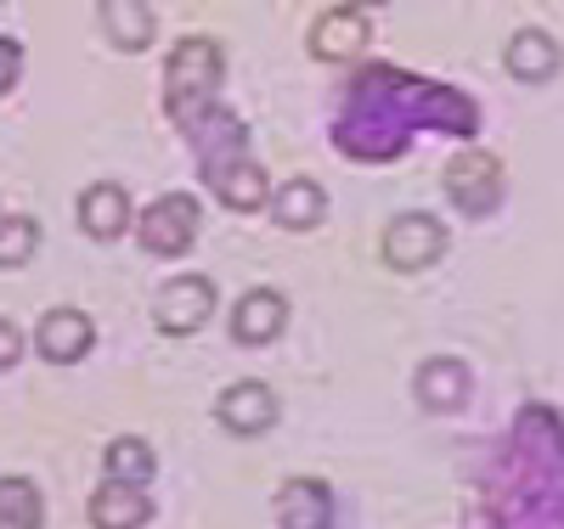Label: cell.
I'll use <instances>...</instances> for the list:
<instances>
[{"instance_id": "cell-1", "label": "cell", "mask_w": 564, "mask_h": 529, "mask_svg": "<svg viewBox=\"0 0 564 529\" xmlns=\"http://www.w3.org/2000/svg\"><path fill=\"white\" fill-rule=\"evenodd\" d=\"M412 130H452V135H475L480 130V108L463 90L430 85L401 68H361L345 90V113L334 124L339 153L384 164L395 158Z\"/></svg>"}, {"instance_id": "cell-2", "label": "cell", "mask_w": 564, "mask_h": 529, "mask_svg": "<svg viewBox=\"0 0 564 529\" xmlns=\"http://www.w3.org/2000/svg\"><path fill=\"white\" fill-rule=\"evenodd\" d=\"M486 529H564V422L525 406L513 440L486 473Z\"/></svg>"}, {"instance_id": "cell-3", "label": "cell", "mask_w": 564, "mask_h": 529, "mask_svg": "<svg viewBox=\"0 0 564 529\" xmlns=\"http://www.w3.org/2000/svg\"><path fill=\"white\" fill-rule=\"evenodd\" d=\"M220 74H226V52L209 34H186L170 52V63H164V108L181 124V135H193L215 113Z\"/></svg>"}, {"instance_id": "cell-4", "label": "cell", "mask_w": 564, "mask_h": 529, "mask_svg": "<svg viewBox=\"0 0 564 529\" xmlns=\"http://www.w3.org/2000/svg\"><path fill=\"white\" fill-rule=\"evenodd\" d=\"M198 220H204V209L186 198V191H164V198H153L148 209H141V249L148 254H159V260H170V254H186L198 243Z\"/></svg>"}, {"instance_id": "cell-5", "label": "cell", "mask_w": 564, "mask_h": 529, "mask_svg": "<svg viewBox=\"0 0 564 529\" xmlns=\"http://www.w3.org/2000/svg\"><path fill=\"white\" fill-rule=\"evenodd\" d=\"M209 316H215V282L209 276H175L153 299V321L170 339H193Z\"/></svg>"}, {"instance_id": "cell-6", "label": "cell", "mask_w": 564, "mask_h": 529, "mask_svg": "<svg viewBox=\"0 0 564 529\" xmlns=\"http://www.w3.org/2000/svg\"><path fill=\"white\" fill-rule=\"evenodd\" d=\"M446 198L463 214H491L502 203V164L491 153H457L446 164Z\"/></svg>"}, {"instance_id": "cell-7", "label": "cell", "mask_w": 564, "mask_h": 529, "mask_svg": "<svg viewBox=\"0 0 564 529\" xmlns=\"http://www.w3.org/2000/svg\"><path fill=\"white\" fill-rule=\"evenodd\" d=\"M446 254V225L435 214H395L384 225V260L395 271H423Z\"/></svg>"}, {"instance_id": "cell-8", "label": "cell", "mask_w": 564, "mask_h": 529, "mask_svg": "<svg viewBox=\"0 0 564 529\" xmlns=\"http://www.w3.org/2000/svg\"><path fill=\"white\" fill-rule=\"evenodd\" d=\"M198 169H204L209 191H215L226 209H238V214L265 209V169H260L249 153H238V158H215V164H198Z\"/></svg>"}, {"instance_id": "cell-9", "label": "cell", "mask_w": 564, "mask_h": 529, "mask_svg": "<svg viewBox=\"0 0 564 529\" xmlns=\"http://www.w3.org/2000/svg\"><path fill=\"white\" fill-rule=\"evenodd\" d=\"M276 395L265 389L260 377H243V383H231V389L215 400V417L231 428V434H243V440H254V434H265V428L276 422Z\"/></svg>"}, {"instance_id": "cell-10", "label": "cell", "mask_w": 564, "mask_h": 529, "mask_svg": "<svg viewBox=\"0 0 564 529\" xmlns=\"http://www.w3.org/2000/svg\"><path fill=\"white\" fill-rule=\"evenodd\" d=\"M34 344H40V355L45 361H57V366H74V361H85L90 355V344H97V327H90V316L85 310H45L40 316V332H34Z\"/></svg>"}, {"instance_id": "cell-11", "label": "cell", "mask_w": 564, "mask_h": 529, "mask_svg": "<svg viewBox=\"0 0 564 529\" xmlns=\"http://www.w3.org/2000/svg\"><path fill=\"white\" fill-rule=\"evenodd\" d=\"M282 327H289V299H282L276 287H249V294L238 299V310H231V339H238L243 350L271 344Z\"/></svg>"}, {"instance_id": "cell-12", "label": "cell", "mask_w": 564, "mask_h": 529, "mask_svg": "<svg viewBox=\"0 0 564 529\" xmlns=\"http://www.w3.org/2000/svg\"><path fill=\"white\" fill-rule=\"evenodd\" d=\"M361 45H367V12L356 7H327L311 23V57L322 63H356Z\"/></svg>"}, {"instance_id": "cell-13", "label": "cell", "mask_w": 564, "mask_h": 529, "mask_svg": "<svg viewBox=\"0 0 564 529\" xmlns=\"http://www.w3.org/2000/svg\"><path fill=\"white\" fill-rule=\"evenodd\" d=\"M412 389H417V406L423 411H457L468 400V389H475V377H468V366L457 355H435V361L417 366Z\"/></svg>"}, {"instance_id": "cell-14", "label": "cell", "mask_w": 564, "mask_h": 529, "mask_svg": "<svg viewBox=\"0 0 564 529\" xmlns=\"http://www.w3.org/2000/svg\"><path fill=\"white\" fill-rule=\"evenodd\" d=\"M276 524L282 529H334V491L322 478H289L276 491Z\"/></svg>"}, {"instance_id": "cell-15", "label": "cell", "mask_w": 564, "mask_h": 529, "mask_svg": "<svg viewBox=\"0 0 564 529\" xmlns=\"http://www.w3.org/2000/svg\"><path fill=\"white\" fill-rule=\"evenodd\" d=\"M79 225H85V236H97V243L124 236L130 231V198H124V186H113V180L85 186L79 191Z\"/></svg>"}, {"instance_id": "cell-16", "label": "cell", "mask_w": 564, "mask_h": 529, "mask_svg": "<svg viewBox=\"0 0 564 529\" xmlns=\"http://www.w3.org/2000/svg\"><path fill=\"white\" fill-rule=\"evenodd\" d=\"M508 74L525 79V85H542L558 74V40L547 29H513L508 40Z\"/></svg>"}, {"instance_id": "cell-17", "label": "cell", "mask_w": 564, "mask_h": 529, "mask_svg": "<svg viewBox=\"0 0 564 529\" xmlns=\"http://www.w3.org/2000/svg\"><path fill=\"white\" fill-rule=\"evenodd\" d=\"M271 220L282 225V231H311V225H322L327 220V191L316 186V180H289V186H276L271 191Z\"/></svg>"}, {"instance_id": "cell-18", "label": "cell", "mask_w": 564, "mask_h": 529, "mask_svg": "<svg viewBox=\"0 0 564 529\" xmlns=\"http://www.w3.org/2000/svg\"><path fill=\"white\" fill-rule=\"evenodd\" d=\"M97 18H102V29H108V40L119 45V52H148L153 34H159L148 0H102Z\"/></svg>"}, {"instance_id": "cell-19", "label": "cell", "mask_w": 564, "mask_h": 529, "mask_svg": "<svg viewBox=\"0 0 564 529\" xmlns=\"http://www.w3.org/2000/svg\"><path fill=\"white\" fill-rule=\"evenodd\" d=\"M148 518H153V502L130 485H113V478L90 496V524L97 529H141Z\"/></svg>"}, {"instance_id": "cell-20", "label": "cell", "mask_w": 564, "mask_h": 529, "mask_svg": "<svg viewBox=\"0 0 564 529\" xmlns=\"http://www.w3.org/2000/svg\"><path fill=\"white\" fill-rule=\"evenodd\" d=\"M45 524V502L34 491V478L7 473L0 478V529H40Z\"/></svg>"}, {"instance_id": "cell-21", "label": "cell", "mask_w": 564, "mask_h": 529, "mask_svg": "<svg viewBox=\"0 0 564 529\" xmlns=\"http://www.w3.org/2000/svg\"><path fill=\"white\" fill-rule=\"evenodd\" d=\"M108 478H113V485L141 491V485L153 478V445L135 440V434H119V440L108 445Z\"/></svg>"}, {"instance_id": "cell-22", "label": "cell", "mask_w": 564, "mask_h": 529, "mask_svg": "<svg viewBox=\"0 0 564 529\" xmlns=\"http://www.w3.org/2000/svg\"><path fill=\"white\" fill-rule=\"evenodd\" d=\"M34 249H40V225H34V220H23V214H7V220H0V271L23 265Z\"/></svg>"}, {"instance_id": "cell-23", "label": "cell", "mask_w": 564, "mask_h": 529, "mask_svg": "<svg viewBox=\"0 0 564 529\" xmlns=\"http://www.w3.org/2000/svg\"><path fill=\"white\" fill-rule=\"evenodd\" d=\"M18 74H23V45L0 34V96H7V90L18 85Z\"/></svg>"}, {"instance_id": "cell-24", "label": "cell", "mask_w": 564, "mask_h": 529, "mask_svg": "<svg viewBox=\"0 0 564 529\" xmlns=\"http://www.w3.org/2000/svg\"><path fill=\"white\" fill-rule=\"evenodd\" d=\"M18 355H23V332H18L7 316H0V372L18 366Z\"/></svg>"}, {"instance_id": "cell-25", "label": "cell", "mask_w": 564, "mask_h": 529, "mask_svg": "<svg viewBox=\"0 0 564 529\" xmlns=\"http://www.w3.org/2000/svg\"><path fill=\"white\" fill-rule=\"evenodd\" d=\"M0 220H7V214H0Z\"/></svg>"}]
</instances>
